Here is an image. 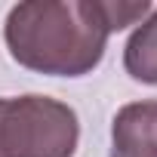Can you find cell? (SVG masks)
I'll list each match as a JSON object with an SVG mask.
<instances>
[{"label":"cell","instance_id":"cell-1","mask_svg":"<svg viewBox=\"0 0 157 157\" xmlns=\"http://www.w3.org/2000/svg\"><path fill=\"white\" fill-rule=\"evenodd\" d=\"M3 34L19 65L80 77L102 62L111 25L105 0H28L10 10Z\"/></svg>","mask_w":157,"mask_h":157},{"label":"cell","instance_id":"cell-2","mask_svg":"<svg viewBox=\"0 0 157 157\" xmlns=\"http://www.w3.org/2000/svg\"><path fill=\"white\" fill-rule=\"evenodd\" d=\"M77 114L49 96L0 99V157H71L77 151Z\"/></svg>","mask_w":157,"mask_h":157},{"label":"cell","instance_id":"cell-3","mask_svg":"<svg viewBox=\"0 0 157 157\" xmlns=\"http://www.w3.org/2000/svg\"><path fill=\"white\" fill-rule=\"evenodd\" d=\"M111 157H157V102H132L111 126Z\"/></svg>","mask_w":157,"mask_h":157},{"label":"cell","instance_id":"cell-4","mask_svg":"<svg viewBox=\"0 0 157 157\" xmlns=\"http://www.w3.org/2000/svg\"><path fill=\"white\" fill-rule=\"evenodd\" d=\"M123 65L136 80L157 86V10H151V16L129 37L123 49Z\"/></svg>","mask_w":157,"mask_h":157}]
</instances>
